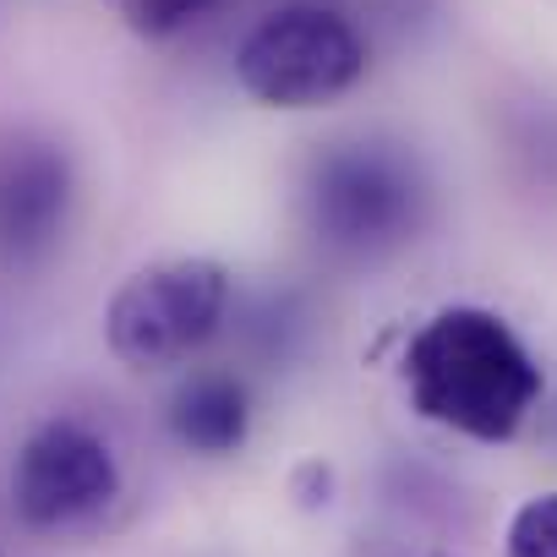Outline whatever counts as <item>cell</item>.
<instances>
[{
  "label": "cell",
  "instance_id": "cell-4",
  "mask_svg": "<svg viewBox=\"0 0 557 557\" xmlns=\"http://www.w3.org/2000/svg\"><path fill=\"white\" fill-rule=\"evenodd\" d=\"M230 268L219 257H159L126 273L104 307V345L126 372L191 367L230 323Z\"/></svg>",
  "mask_w": 557,
  "mask_h": 557
},
{
  "label": "cell",
  "instance_id": "cell-9",
  "mask_svg": "<svg viewBox=\"0 0 557 557\" xmlns=\"http://www.w3.org/2000/svg\"><path fill=\"white\" fill-rule=\"evenodd\" d=\"M508 557H557V492H535L513 508Z\"/></svg>",
  "mask_w": 557,
  "mask_h": 557
},
{
  "label": "cell",
  "instance_id": "cell-6",
  "mask_svg": "<svg viewBox=\"0 0 557 557\" xmlns=\"http://www.w3.org/2000/svg\"><path fill=\"white\" fill-rule=\"evenodd\" d=\"M77 213V159L39 126H0V262L39 268Z\"/></svg>",
  "mask_w": 557,
  "mask_h": 557
},
{
  "label": "cell",
  "instance_id": "cell-8",
  "mask_svg": "<svg viewBox=\"0 0 557 557\" xmlns=\"http://www.w3.org/2000/svg\"><path fill=\"white\" fill-rule=\"evenodd\" d=\"M224 0H115V17L148 39V45H164V39H181L186 28L208 23Z\"/></svg>",
  "mask_w": 557,
  "mask_h": 557
},
{
  "label": "cell",
  "instance_id": "cell-1",
  "mask_svg": "<svg viewBox=\"0 0 557 557\" xmlns=\"http://www.w3.org/2000/svg\"><path fill=\"white\" fill-rule=\"evenodd\" d=\"M405 399L421 421L470 443H508L535 416L546 377L530 345L486 307L432 312L399 356Z\"/></svg>",
  "mask_w": 557,
  "mask_h": 557
},
{
  "label": "cell",
  "instance_id": "cell-2",
  "mask_svg": "<svg viewBox=\"0 0 557 557\" xmlns=\"http://www.w3.org/2000/svg\"><path fill=\"white\" fill-rule=\"evenodd\" d=\"M301 219L323 251L372 262L416 240L426 224V181L416 159L388 143H329L301 175Z\"/></svg>",
  "mask_w": 557,
  "mask_h": 557
},
{
  "label": "cell",
  "instance_id": "cell-3",
  "mask_svg": "<svg viewBox=\"0 0 557 557\" xmlns=\"http://www.w3.org/2000/svg\"><path fill=\"white\" fill-rule=\"evenodd\" d=\"M372 45L329 0H285L235 45V83L262 110H323L361 88Z\"/></svg>",
  "mask_w": 557,
  "mask_h": 557
},
{
  "label": "cell",
  "instance_id": "cell-5",
  "mask_svg": "<svg viewBox=\"0 0 557 557\" xmlns=\"http://www.w3.org/2000/svg\"><path fill=\"white\" fill-rule=\"evenodd\" d=\"M121 497V459L104 432L77 416L39 421L7 470V503L28 530H72Z\"/></svg>",
  "mask_w": 557,
  "mask_h": 557
},
{
  "label": "cell",
  "instance_id": "cell-7",
  "mask_svg": "<svg viewBox=\"0 0 557 557\" xmlns=\"http://www.w3.org/2000/svg\"><path fill=\"white\" fill-rule=\"evenodd\" d=\"M251 388L246 377H235L230 367H197L175 383L170 405H164V426L170 437L197 454V459H230L246 448L251 437Z\"/></svg>",
  "mask_w": 557,
  "mask_h": 557
}]
</instances>
